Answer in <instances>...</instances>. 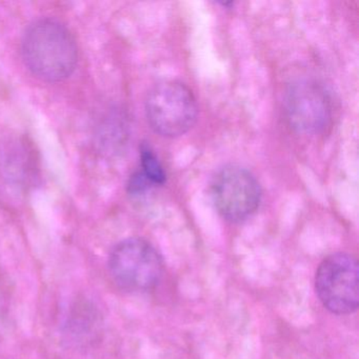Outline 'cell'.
<instances>
[{"label": "cell", "instance_id": "cell-6", "mask_svg": "<svg viewBox=\"0 0 359 359\" xmlns=\"http://www.w3.org/2000/svg\"><path fill=\"white\" fill-rule=\"evenodd\" d=\"M285 102L287 121L300 133H320L331 123V98L314 79L293 81L285 92Z\"/></svg>", "mask_w": 359, "mask_h": 359}, {"label": "cell", "instance_id": "cell-3", "mask_svg": "<svg viewBox=\"0 0 359 359\" xmlns=\"http://www.w3.org/2000/svg\"><path fill=\"white\" fill-rule=\"evenodd\" d=\"M108 268L119 287L138 293L155 289L165 272L163 257L156 248L138 237L125 239L113 248Z\"/></svg>", "mask_w": 359, "mask_h": 359}, {"label": "cell", "instance_id": "cell-5", "mask_svg": "<svg viewBox=\"0 0 359 359\" xmlns=\"http://www.w3.org/2000/svg\"><path fill=\"white\" fill-rule=\"evenodd\" d=\"M358 262L346 253H334L319 264L315 291L323 306L336 315H348L358 309Z\"/></svg>", "mask_w": 359, "mask_h": 359}, {"label": "cell", "instance_id": "cell-7", "mask_svg": "<svg viewBox=\"0 0 359 359\" xmlns=\"http://www.w3.org/2000/svg\"><path fill=\"white\" fill-rule=\"evenodd\" d=\"M140 157H142V167L144 170V178L155 184H165V178H167L165 170L155 153L151 150L150 147L144 146V144L142 147Z\"/></svg>", "mask_w": 359, "mask_h": 359}, {"label": "cell", "instance_id": "cell-4", "mask_svg": "<svg viewBox=\"0 0 359 359\" xmlns=\"http://www.w3.org/2000/svg\"><path fill=\"white\" fill-rule=\"evenodd\" d=\"M210 193L216 211L230 222L251 217L259 208L262 195L255 176L238 165L218 170L212 178Z\"/></svg>", "mask_w": 359, "mask_h": 359}, {"label": "cell", "instance_id": "cell-2", "mask_svg": "<svg viewBox=\"0 0 359 359\" xmlns=\"http://www.w3.org/2000/svg\"><path fill=\"white\" fill-rule=\"evenodd\" d=\"M144 108L149 125L163 137L184 135L192 129L198 116L194 94L178 81L156 83L149 91Z\"/></svg>", "mask_w": 359, "mask_h": 359}, {"label": "cell", "instance_id": "cell-1", "mask_svg": "<svg viewBox=\"0 0 359 359\" xmlns=\"http://www.w3.org/2000/svg\"><path fill=\"white\" fill-rule=\"evenodd\" d=\"M22 52L29 70L46 81L68 79L79 62V49L70 31L49 18L37 20L27 29Z\"/></svg>", "mask_w": 359, "mask_h": 359}]
</instances>
